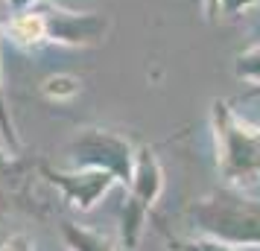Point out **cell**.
<instances>
[{
  "label": "cell",
  "mask_w": 260,
  "mask_h": 251,
  "mask_svg": "<svg viewBox=\"0 0 260 251\" xmlns=\"http://www.w3.org/2000/svg\"><path fill=\"white\" fill-rule=\"evenodd\" d=\"M170 248H178V251H240L237 245H228V242H219V239H211V237L170 239Z\"/></svg>",
  "instance_id": "8"
},
{
  "label": "cell",
  "mask_w": 260,
  "mask_h": 251,
  "mask_svg": "<svg viewBox=\"0 0 260 251\" xmlns=\"http://www.w3.org/2000/svg\"><path fill=\"white\" fill-rule=\"evenodd\" d=\"M32 164L21 161V158H9L0 152V207H21L29 213H41L36 202V190H32Z\"/></svg>",
  "instance_id": "6"
},
{
  "label": "cell",
  "mask_w": 260,
  "mask_h": 251,
  "mask_svg": "<svg viewBox=\"0 0 260 251\" xmlns=\"http://www.w3.org/2000/svg\"><path fill=\"white\" fill-rule=\"evenodd\" d=\"M187 216L202 231V237L219 239L228 245H257L260 248V202L248 199L234 187L213 190L190 204Z\"/></svg>",
  "instance_id": "1"
},
{
  "label": "cell",
  "mask_w": 260,
  "mask_h": 251,
  "mask_svg": "<svg viewBox=\"0 0 260 251\" xmlns=\"http://www.w3.org/2000/svg\"><path fill=\"white\" fill-rule=\"evenodd\" d=\"M170 251H178V248H170Z\"/></svg>",
  "instance_id": "10"
},
{
  "label": "cell",
  "mask_w": 260,
  "mask_h": 251,
  "mask_svg": "<svg viewBox=\"0 0 260 251\" xmlns=\"http://www.w3.org/2000/svg\"><path fill=\"white\" fill-rule=\"evenodd\" d=\"M61 237H64V245L68 251H117L114 242L103 234H96L91 228H82L71 222V219H61Z\"/></svg>",
  "instance_id": "7"
},
{
  "label": "cell",
  "mask_w": 260,
  "mask_h": 251,
  "mask_svg": "<svg viewBox=\"0 0 260 251\" xmlns=\"http://www.w3.org/2000/svg\"><path fill=\"white\" fill-rule=\"evenodd\" d=\"M38 169H41V175L64 196V202H71L73 207H79V210H91V207L117 184V178H114L111 172L94 169V167L61 172V169H53V167H47V164H41Z\"/></svg>",
  "instance_id": "5"
},
{
  "label": "cell",
  "mask_w": 260,
  "mask_h": 251,
  "mask_svg": "<svg viewBox=\"0 0 260 251\" xmlns=\"http://www.w3.org/2000/svg\"><path fill=\"white\" fill-rule=\"evenodd\" d=\"M73 164L76 167H94V169H106L111 172L117 181L129 184L132 181V169H135V155L132 146L111 132H100V129H85V134H79L71 146Z\"/></svg>",
  "instance_id": "4"
},
{
  "label": "cell",
  "mask_w": 260,
  "mask_h": 251,
  "mask_svg": "<svg viewBox=\"0 0 260 251\" xmlns=\"http://www.w3.org/2000/svg\"><path fill=\"white\" fill-rule=\"evenodd\" d=\"M129 187L132 193L123 204V213H120V242L126 251H135L141 242L143 228H146V216L164 190V172H161V164L149 146H141L135 155Z\"/></svg>",
  "instance_id": "3"
},
{
  "label": "cell",
  "mask_w": 260,
  "mask_h": 251,
  "mask_svg": "<svg viewBox=\"0 0 260 251\" xmlns=\"http://www.w3.org/2000/svg\"><path fill=\"white\" fill-rule=\"evenodd\" d=\"M0 251H36V242L26 237V234H12V237L0 245Z\"/></svg>",
  "instance_id": "9"
},
{
  "label": "cell",
  "mask_w": 260,
  "mask_h": 251,
  "mask_svg": "<svg viewBox=\"0 0 260 251\" xmlns=\"http://www.w3.org/2000/svg\"><path fill=\"white\" fill-rule=\"evenodd\" d=\"M213 132L219 172L228 181L251 184L260 175V129L240 123L225 102H213Z\"/></svg>",
  "instance_id": "2"
}]
</instances>
